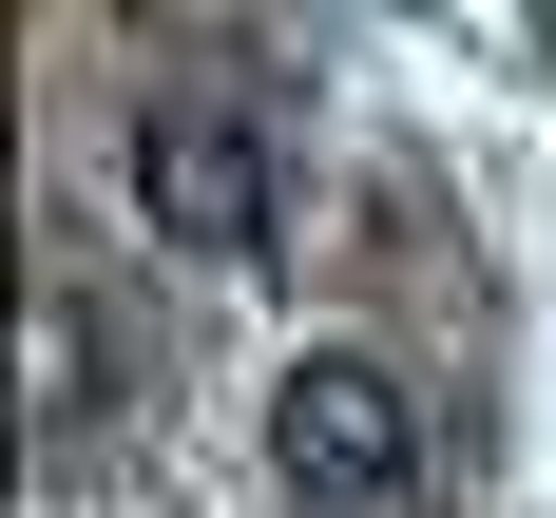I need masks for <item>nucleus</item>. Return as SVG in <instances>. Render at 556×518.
<instances>
[{"mask_svg": "<svg viewBox=\"0 0 556 518\" xmlns=\"http://www.w3.org/2000/svg\"><path fill=\"white\" fill-rule=\"evenodd\" d=\"M269 480L307 518H403L422 480H442V403L403 384L384 345H307L269 384Z\"/></svg>", "mask_w": 556, "mask_h": 518, "instance_id": "nucleus-1", "label": "nucleus"}, {"mask_svg": "<svg viewBox=\"0 0 556 518\" xmlns=\"http://www.w3.org/2000/svg\"><path fill=\"white\" fill-rule=\"evenodd\" d=\"M115 173H135L154 250H212V269L288 230V154H269V115H250V97H135Z\"/></svg>", "mask_w": 556, "mask_h": 518, "instance_id": "nucleus-2", "label": "nucleus"}, {"mask_svg": "<svg viewBox=\"0 0 556 518\" xmlns=\"http://www.w3.org/2000/svg\"><path fill=\"white\" fill-rule=\"evenodd\" d=\"M77 384H97V345H77V307L39 288V422H77Z\"/></svg>", "mask_w": 556, "mask_h": 518, "instance_id": "nucleus-3", "label": "nucleus"}]
</instances>
